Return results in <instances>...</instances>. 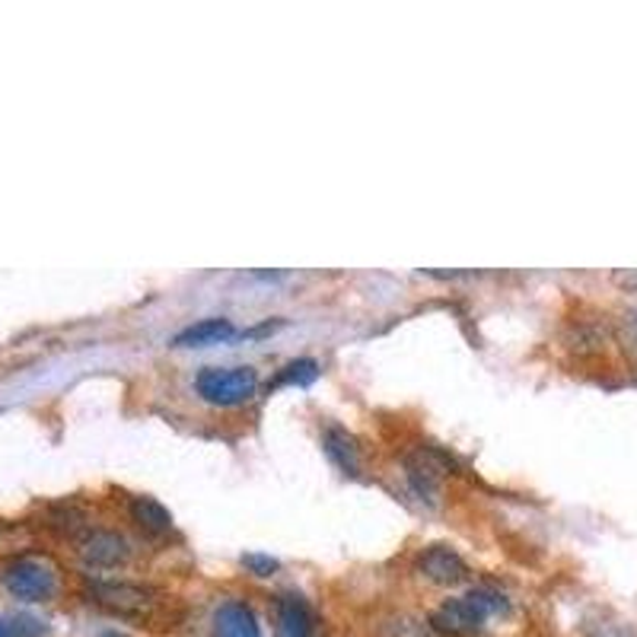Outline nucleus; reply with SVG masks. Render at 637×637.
<instances>
[{
    "label": "nucleus",
    "instance_id": "f257e3e1",
    "mask_svg": "<svg viewBox=\"0 0 637 637\" xmlns=\"http://www.w3.org/2000/svg\"><path fill=\"white\" fill-rule=\"evenodd\" d=\"M86 599L115 618H128V622H147L160 609V596L150 586L128 581H99V577L86 581Z\"/></svg>",
    "mask_w": 637,
    "mask_h": 637
},
{
    "label": "nucleus",
    "instance_id": "f03ea898",
    "mask_svg": "<svg viewBox=\"0 0 637 637\" xmlns=\"http://www.w3.org/2000/svg\"><path fill=\"white\" fill-rule=\"evenodd\" d=\"M194 389L208 405L233 408L250 402L258 389V373L252 367H204L194 376Z\"/></svg>",
    "mask_w": 637,
    "mask_h": 637
},
{
    "label": "nucleus",
    "instance_id": "7ed1b4c3",
    "mask_svg": "<svg viewBox=\"0 0 637 637\" xmlns=\"http://www.w3.org/2000/svg\"><path fill=\"white\" fill-rule=\"evenodd\" d=\"M3 586L10 596L23 599V603H49L57 593V571L52 561L45 558H17L7 571H3Z\"/></svg>",
    "mask_w": 637,
    "mask_h": 637
},
{
    "label": "nucleus",
    "instance_id": "20e7f679",
    "mask_svg": "<svg viewBox=\"0 0 637 637\" xmlns=\"http://www.w3.org/2000/svg\"><path fill=\"white\" fill-rule=\"evenodd\" d=\"M488 612L481 609L471 596L463 599H446L440 609L431 615V631L444 637H478L485 631Z\"/></svg>",
    "mask_w": 637,
    "mask_h": 637
},
{
    "label": "nucleus",
    "instance_id": "39448f33",
    "mask_svg": "<svg viewBox=\"0 0 637 637\" xmlns=\"http://www.w3.org/2000/svg\"><path fill=\"white\" fill-rule=\"evenodd\" d=\"M77 554L93 571H112L128 561L131 549H128V539L115 529H86L77 539Z\"/></svg>",
    "mask_w": 637,
    "mask_h": 637
},
{
    "label": "nucleus",
    "instance_id": "423d86ee",
    "mask_svg": "<svg viewBox=\"0 0 637 637\" xmlns=\"http://www.w3.org/2000/svg\"><path fill=\"white\" fill-rule=\"evenodd\" d=\"M417 574H421L424 581L437 583V586H456V583H463L469 577V567H466L463 554L456 552V549H449V545H431V549H424L421 558H417Z\"/></svg>",
    "mask_w": 637,
    "mask_h": 637
},
{
    "label": "nucleus",
    "instance_id": "0eeeda50",
    "mask_svg": "<svg viewBox=\"0 0 637 637\" xmlns=\"http://www.w3.org/2000/svg\"><path fill=\"white\" fill-rule=\"evenodd\" d=\"M316 615L300 593H280L275 599V637H312Z\"/></svg>",
    "mask_w": 637,
    "mask_h": 637
},
{
    "label": "nucleus",
    "instance_id": "6e6552de",
    "mask_svg": "<svg viewBox=\"0 0 637 637\" xmlns=\"http://www.w3.org/2000/svg\"><path fill=\"white\" fill-rule=\"evenodd\" d=\"M444 471V456H437L434 449H415V453L405 456V475H408L412 488L421 495V500H431V503L437 500Z\"/></svg>",
    "mask_w": 637,
    "mask_h": 637
},
{
    "label": "nucleus",
    "instance_id": "1a4fd4ad",
    "mask_svg": "<svg viewBox=\"0 0 637 637\" xmlns=\"http://www.w3.org/2000/svg\"><path fill=\"white\" fill-rule=\"evenodd\" d=\"M214 637H262V628L243 599H226L214 612Z\"/></svg>",
    "mask_w": 637,
    "mask_h": 637
},
{
    "label": "nucleus",
    "instance_id": "9d476101",
    "mask_svg": "<svg viewBox=\"0 0 637 637\" xmlns=\"http://www.w3.org/2000/svg\"><path fill=\"white\" fill-rule=\"evenodd\" d=\"M233 335H236V326L230 319L211 316V319H201V322H194L189 329H182L172 338V344L176 348H208V344H221V341L233 338Z\"/></svg>",
    "mask_w": 637,
    "mask_h": 637
},
{
    "label": "nucleus",
    "instance_id": "9b49d317",
    "mask_svg": "<svg viewBox=\"0 0 637 637\" xmlns=\"http://www.w3.org/2000/svg\"><path fill=\"white\" fill-rule=\"evenodd\" d=\"M322 446H326V456L332 459L338 469L344 475H358V466H361V453H358V444L354 437L338 427V424H329L326 434H322Z\"/></svg>",
    "mask_w": 637,
    "mask_h": 637
},
{
    "label": "nucleus",
    "instance_id": "f8f14e48",
    "mask_svg": "<svg viewBox=\"0 0 637 637\" xmlns=\"http://www.w3.org/2000/svg\"><path fill=\"white\" fill-rule=\"evenodd\" d=\"M128 513H131V520H135L138 529H144L147 535H167L169 529H172V513H169L160 500L144 498V495H140V498H131Z\"/></svg>",
    "mask_w": 637,
    "mask_h": 637
},
{
    "label": "nucleus",
    "instance_id": "ddd939ff",
    "mask_svg": "<svg viewBox=\"0 0 637 637\" xmlns=\"http://www.w3.org/2000/svg\"><path fill=\"white\" fill-rule=\"evenodd\" d=\"M316 376H319V363L312 358H300V361H290L277 373L275 386H309Z\"/></svg>",
    "mask_w": 637,
    "mask_h": 637
},
{
    "label": "nucleus",
    "instance_id": "4468645a",
    "mask_svg": "<svg viewBox=\"0 0 637 637\" xmlns=\"http://www.w3.org/2000/svg\"><path fill=\"white\" fill-rule=\"evenodd\" d=\"M243 567L250 571L252 577H272L277 567H280V561L272 558V554L250 552V554H243Z\"/></svg>",
    "mask_w": 637,
    "mask_h": 637
},
{
    "label": "nucleus",
    "instance_id": "2eb2a0df",
    "mask_svg": "<svg viewBox=\"0 0 637 637\" xmlns=\"http://www.w3.org/2000/svg\"><path fill=\"white\" fill-rule=\"evenodd\" d=\"M389 631H392L389 637H434L431 625H421L415 618H399L389 625Z\"/></svg>",
    "mask_w": 637,
    "mask_h": 637
},
{
    "label": "nucleus",
    "instance_id": "dca6fc26",
    "mask_svg": "<svg viewBox=\"0 0 637 637\" xmlns=\"http://www.w3.org/2000/svg\"><path fill=\"white\" fill-rule=\"evenodd\" d=\"M7 625H10V635L13 637H42L45 635L42 622H35V618H29V615H20V618H13V622H7Z\"/></svg>",
    "mask_w": 637,
    "mask_h": 637
},
{
    "label": "nucleus",
    "instance_id": "f3484780",
    "mask_svg": "<svg viewBox=\"0 0 637 637\" xmlns=\"http://www.w3.org/2000/svg\"><path fill=\"white\" fill-rule=\"evenodd\" d=\"M0 637H13L10 635V625H7V622H0Z\"/></svg>",
    "mask_w": 637,
    "mask_h": 637
}]
</instances>
